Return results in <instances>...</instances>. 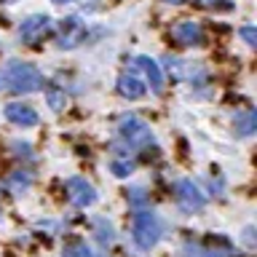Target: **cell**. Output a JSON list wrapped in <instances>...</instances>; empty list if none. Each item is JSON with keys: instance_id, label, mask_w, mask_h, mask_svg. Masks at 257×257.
Listing matches in <instances>:
<instances>
[{"instance_id": "cell-1", "label": "cell", "mask_w": 257, "mask_h": 257, "mask_svg": "<svg viewBox=\"0 0 257 257\" xmlns=\"http://www.w3.org/2000/svg\"><path fill=\"white\" fill-rule=\"evenodd\" d=\"M3 80L8 83L14 94H32L38 88H43V75L38 67H32L27 62H8Z\"/></svg>"}, {"instance_id": "cell-2", "label": "cell", "mask_w": 257, "mask_h": 257, "mask_svg": "<svg viewBox=\"0 0 257 257\" xmlns=\"http://www.w3.org/2000/svg\"><path fill=\"white\" fill-rule=\"evenodd\" d=\"M134 244L140 246V249H153L158 244V238H161V222H158V217L153 214V212H137L134 217Z\"/></svg>"}, {"instance_id": "cell-3", "label": "cell", "mask_w": 257, "mask_h": 257, "mask_svg": "<svg viewBox=\"0 0 257 257\" xmlns=\"http://www.w3.org/2000/svg\"><path fill=\"white\" fill-rule=\"evenodd\" d=\"M118 132H120V137H123L128 145H132V148H148V145L153 142L150 126L145 123V120L134 118V115H123V118H120Z\"/></svg>"}, {"instance_id": "cell-4", "label": "cell", "mask_w": 257, "mask_h": 257, "mask_svg": "<svg viewBox=\"0 0 257 257\" xmlns=\"http://www.w3.org/2000/svg\"><path fill=\"white\" fill-rule=\"evenodd\" d=\"M174 201L180 204L182 212H201V209L206 206V196L190 180L174 182Z\"/></svg>"}, {"instance_id": "cell-5", "label": "cell", "mask_w": 257, "mask_h": 257, "mask_svg": "<svg viewBox=\"0 0 257 257\" xmlns=\"http://www.w3.org/2000/svg\"><path fill=\"white\" fill-rule=\"evenodd\" d=\"M51 35V19H48L46 14H35V16H30V19H24L22 22V27H19V38H22V43H27V46H38L43 38Z\"/></svg>"}, {"instance_id": "cell-6", "label": "cell", "mask_w": 257, "mask_h": 257, "mask_svg": "<svg viewBox=\"0 0 257 257\" xmlns=\"http://www.w3.org/2000/svg\"><path fill=\"white\" fill-rule=\"evenodd\" d=\"M64 193H67L70 204H75V206H80V209L91 206L94 201H96L94 185H91V182H86L83 177H70V180L64 182Z\"/></svg>"}, {"instance_id": "cell-7", "label": "cell", "mask_w": 257, "mask_h": 257, "mask_svg": "<svg viewBox=\"0 0 257 257\" xmlns=\"http://www.w3.org/2000/svg\"><path fill=\"white\" fill-rule=\"evenodd\" d=\"M86 38V24L78 19V16H67V19H62L59 24V48H75L83 43Z\"/></svg>"}, {"instance_id": "cell-8", "label": "cell", "mask_w": 257, "mask_h": 257, "mask_svg": "<svg viewBox=\"0 0 257 257\" xmlns=\"http://www.w3.org/2000/svg\"><path fill=\"white\" fill-rule=\"evenodd\" d=\"M172 38L177 46H201L204 43V30L198 22L193 19H182L172 27Z\"/></svg>"}, {"instance_id": "cell-9", "label": "cell", "mask_w": 257, "mask_h": 257, "mask_svg": "<svg viewBox=\"0 0 257 257\" xmlns=\"http://www.w3.org/2000/svg\"><path fill=\"white\" fill-rule=\"evenodd\" d=\"M6 118L16 126H35L38 123V112L30 104H19V102L6 104Z\"/></svg>"}, {"instance_id": "cell-10", "label": "cell", "mask_w": 257, "mask_h": 257, "mask_svg": "<svg viewBox=\"0 0 257 257\" xmlns=\"http://www.w3.org/2000/svg\"><path fill=\"white\" fill-rule=\"evenodd\" d=\"M118 94L126 96V99H140V96H145V83L134 75H120L118 78Z\"/></svg>"}, {"instance_id": "cell-11", "label": "cell", "mask_w": 257, "mask_h": 257, "mask_svg": "<svg viewBox=\"0 0 257 257\" xmlns=\"http://www.w3.org/2000/svg\"><path fill=\"white\" fill-rule=\"evenodd\" d=\"M137 64H140V70L148 75L153 91H161V88H164V78H161V67H158V64L153 62L150 56H137Z\"/></svg>"}, {"instance_id": "cell-12", "label": "cell", "mask_w": 257, "mask_h": 257, "mask_svg": "<svg viewBox=\"0 0 257 257\" xmlns=\"http://www.w3.org/2000/svg\"><path fill=\"white\" fill-rule=\"evenodd\" d=\"M233 126H236V134L241 137H252L254 128H257V112L254 110H244L233 118Z\"/></svg>"}, {"instance_id": "cell-13", "label": "cell", "mask_w": 257, "mask_h": 257, "mask_svg": "<svg viewBox=\"0 0 257 257\" xmlns=\"http://www.w3.org/2000/svg\"><path fill=\"white\" fill-rule=\"evenodd\" d=\"M46 102H48V107H51L54 112H62V110H64V104H67V96H64L62 88L48 86V88H46Z\"/></svg>"}, {"instance_id": "cell-14", "label": "cell", "mask_w": 257, "mask_h": 257, "mask_svg": "<svg viewBox=\"0 0 257 257\" xmlns=\"http://www.w3.org/2000/svg\"><path fill=\"white\" fill-rule=\"evenodd\" d=\"M64 257H91V249L86 246V241L70 238L67 244H64Z\"/></svg>"}, {"instance_id": "cell-15", "label": "cell", "mask_w": 257, "mask_h": 257, "mask_svg": "<svg viewBox=\"0 0 257 257\" xmlns=\"http://www.w3.org/2000/svg\"><path fill=\"white\" fill-rule=\"evenodd\" d=\"M110 172L115 174V177H128V174L134 172V164H132V161H120V158H115V161L110 164Z\"/></svg>"}, {"instance_id": "cell-16", "label": "cell", "mask_w": 257, "mask_h": 257, "mask_svg": "<svg viewBox=\"0 0 257 257\" xmlns=\"http://www.w3.org/2000/svg\"><path fill=\"white\" fill-rule=\"evenodd\" d=\"M96 238H99V244H112V225L96 220Z\"/></svg>"}, {"instance_id": "cell-17", "label": "cell", "mask_w": 257, "mask_h": 257, "mask_svg": "<svg viewBox=\"0 0 257 257\" xmlns=\"http://www.w3.org/2000/svg\"><path fill=\"white\" fill-rule=\"evenodd\" d=\"M126 196H128V204L132 206H145L148 204V193H145V188H132Z\"/></svg>"}, {"instance_id": "cell-18", "label": "cell", "mask_w": 257, "mask_h": 257, "mask_svg": "<svg viewBox=\"0 0 257 257\" xmlns=\"http://www.w3.org/2000/svg\"><path fill=\"white\" fill-rule=\"evenodd\" d=\"M238 35L246 40V46H257V30L254 27H241Z\"/></svg>"}, {"instance_id": "cell-19", "label": "cell", "mask_w": 257, "mask_h": 257, "mask_svg": "<svg viewBox=\"0 0 257 257\" xmlns=\"http://www.w3.org/2000/svg\"><path fill=\"white\" fill-rule=\"evenodd\" d=\"M196 6H201V8H222L225 3L222 0H193Z\"/></svg>"}, {"instance_id": "cell-20", "label": "cell", "mask_w": 257, "mask_h": 257, "mask_svg": "<svg viewBox=\"0 0 257 257\" xmlns=\"http://www.w3.org/2000/svg\"><path fill=\"white\" fill-rule=\"evenodd\" d=\"M244 241H246L249 246H254V228H246L244 230Z\"/></svg>"}, {"instance_id": "cell-21", "label": "cell", "mask_w": 257, "mask_h": 257, "mask_svg": "<svg viewBox=\"0 0 257 257\" xmlns=\"http://www.w3.org/2000/svg\"><path fill=\"white\" fill-rule=\"evenodd\" d=\"M164 3H174L177 6V3H185V0H164Z\"/></svg>"}, {"instance_id": "cell-22", "label": "cell", "mask_w": 257, "mask_h": 257, "mask_svg": "<svg viewBox=\"0 0 257 257\" xmlns=\"http://www.w3.org/2000/svg\"><path fill=\"white\" fill-rule=\"evenodd\" d=\"M54 3H70V0H54Z\"/></svg>"}, {"instance_id": "cell-23", "label": "cell", "mask_w": 257, "mask_h": 257, "mask_svg": "<svg viewBox=\"0 0 257 257\" xmlns=\"http://www.w3.org/2000/svg\"><path fill=\"white\" fill-rule=\"evenodd\" d=\"M0 80H3V78H0Z\"/></svg>"}]
</instances>
